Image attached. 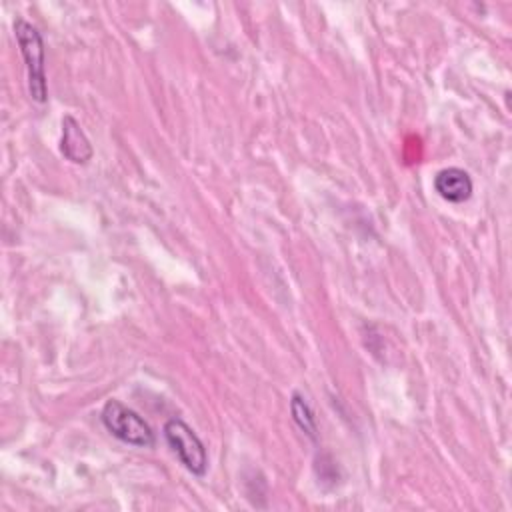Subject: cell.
I'll return each instance as SVG.
<instances>
[{
	"instance_id": "obj_5",
	"label": "cell",
	"mask_w": 512,
	"mask_h": 512,
	"mask_svg": "<svg viewBox=\"0 0 512 512\" xmlns=\"http://www.w3.org/2000/svg\"><path fill=\"white\" fill-rule=\"evenodd\" d=\"M434 190L448 202L460 204L472 196V178L466 170L450 166L434 176Z\"/></svg>"
},
{
	"instance_id": "obj_1",
	"label": "cell",
	"mask_w": 512,
	"mask_h": 512,
	"mask_svg": "<svg viewBox=\"0 0 512 512\" xmlns=\"http://www.w3.org/2000/svg\"><path fill=\"white\" fill-rule=\"evenodd\" d=\"M14 36L20 46L22 58L26 62L28 72V92L34 102H46L48 86L44 72V40L36 26L26 22L24 18H16Z\"/></svg>"
},
{
	"instance_id": "obj_4",
	"label": "cell",
	"mask_w": 512,
	"mask_h": 512,
	"mask_svg": "<svg viewBox=\"0 0 512 512\" xmlns=\"http://www.w3.org/2000/svg\"><path fill=\"white\" fill-rule=\"evenodd\" d=\"M60 150L62 154L74 162V164H86L94 150L92 144L88 140V136L84 134L82 126L76 122L74 116H64L62 118V140H60Z\"/></svg>"
},
{
	"instance_id": "obj_3",
	"label": "cell",
	"mask_w": 512,
	"mask_h": 512,
	"mask_svg": "<svg viewBox=\"0 0 512 512\" xmlns=\"http://www.w3.org/2000/svg\"><path fill=\"white\" fill-rule=\"evenodd\" d=\"M164 438L182 466L194 476H204L208 468V454L198 434L180 418H170L164 424Z\"/></svg>"
},
{
	"instance_id": "obj_6",
	"label": "cell",
	"mask_w": 512,
	"mask_h": 512,
	"mask_svg": "<svg viewBox=\"0 0 512 512\" xmlns=\"http://www.w3.org/2000/svg\"><path fill=\"white\" fill-rule=\"evenodd\" d=\"M290 410H292V418H294V422L298 424V428H300L310 440H316V436H318L316 418H314V412H312L310 404L306 402V398H304L300 392H294V394H292Z\"/></svg>"
},
{
	"instance_id": "obj_2",
	"label": "cell",
	"mask_w": 512,
	"mask_h": 512,
	"mask_svg": "<svg viewBox=\"0 0 512 512\" xmlns=\"http://www.w3.org/2000/svg\"><path fill=\"white\" fill-rule=\"evenodd\" d=\"M100 420L104 428L118 440L138 446V448H150L154 446V432L148 426V422L134 412L132 408L124 406L118 400H108L100 412Z\"/></svg>"
}]
</instances>
